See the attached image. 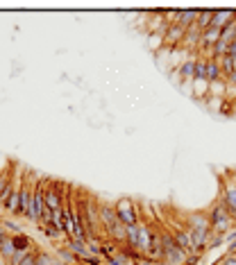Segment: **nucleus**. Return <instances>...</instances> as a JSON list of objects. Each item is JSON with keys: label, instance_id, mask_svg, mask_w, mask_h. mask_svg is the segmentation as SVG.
I'll return each mask as SVG.
<instances>
[{"label": "nucleus", "instance_id": "obj_1", "mask_svg": "<svg viewBox=\"0 0 236 265\" xmlns=\"http://www.w3.org/2000/svg\"><path fill=\"white\" fill-rule=\"evenodd\" d=\"M188 229V236H191L193 242V254H204L207 250V240L211 236V225H209V215L207 211H196V213H188L182 220Z\"/></svg>", "mask_w": 236, "mask_h": 265}, {"label": "nucleus", "instance_id": "obj_2", "mask_svg": "<svg viewBox=\"0 0 236 265\" xmlns=\"http://www.w3.org/2000/svg\"><path fill=\"white\" fill-rule=\"evenodd\" d=\"M207 215H209V225H211L213 234L227 236V234H232V231L236 229V222L232 218V213L225 209V204L220 202L218 197L213 200V204H211V209L207 211Z\"/></svg>", "mask_w": 236, "mask_h": 265}, {"label": "nucleus", "instance_id": "obj_3", "mask_svg": "<svg viewBox=\"0 0 236 265\" xmlns=\"http://www.w3.org/2000/svg\"><path fill=\"white\" fill-rule=\"evenodd\" d=\"M23 177H25V170L14 172L12 182L7 184L5 193L0 195V206L5 209V213H7V215H18V209H20V184H23Z\"/></svg>", "mask_w": 236, "mask_h": 265}, {"label": "nucleus", "instance_id": "obj_4", "mask_svg": "<svg viewBox=\"0 0 236 265\" xmlns=\"http://www.w3.org/2000/svg\"><path fill=\"white\" fill-rule=\"evenodd\" d=\"M34 184H36V179H32V172H25L23 184H20V209H18V215H20L23 220L34 222V225H36V218H34V204H32Z\"/></svg>", "mask_w": 236, "mask_h": 265}, {"label": "nucleus", "instance_id": "obj_5", "mask_svg": "<svg viewBox=\"0 0 236 265\" xmlns=\"http://www.w3.org/2000/svg\"><path fill=\"white\" fill-rule=\"evenodd\" d=\"M218 200L225 204V209L232 213V218L236 215V172L229 170L220 179V193H218Z\"/></svg>", "mask_w": 236, "mask_h": 265}, {"label": "nucleus", "instance_id": "obj_6", "mask_svg": "<svg viewBox=\"0 0 236 265\" xmlns=\"http://www.w3.org/2000/svg\"><path fill=\"white\" fill-rule=\"evenodd\" d=\"M114 209H116L118 220L123 222L125 227H134L141 222V213H139V209H136L132 197H120L118 202H114Z\"/></svg>", "mask_w": 236, "mask_h": 265}, {"label": "nucleus", "instance_id": "obj_7", "mask_svg": "<svg viewBox=\"0 0 236 265\" xmlns=\"http://www.w3.org/2000/svg\"><path fill=\"white\" fill-rule=\"evenodd\" d=\"M66 190L61 184H55V182H50V184H46V190H44V197H46V206H48L50 211H57V209H61L64 206V200H66Z\"/></svg>", "mask_w": 236, "mask_h": 265}, {"label": "nucleus", "instance_id": "obj_8", "mask_svg": "<svg viewBox=\"0 0 236 265\" xmlns=\"http://www.w3.org/2000/svg\"><path fill=\"white\" fill-rule=\"evenodd\" d=\"M168 231L175 238V242L182 247L186 254H193V242H191V236H188V229L184 222H175V225H168Z\"/></svg>", "mask_w": 236, "mask_h": 265}, {"label": "nucleus", "instance_id": "obj_9", "mask_svg": "<svg viewBox=\"0 0 236 265\" xmlns=\"http://www.w3.org/2000/svg\"><path fill=\"white\" fill-rule=\"evenodd\" d=\"M234 18H236V16H234V9H218V12H213L211 28L223 30V28H227V25L232 23Z\"/></svg>", "mask_w": 236, "mask_h": 265}, {"label": "nucleus", "instance_id": "obj_10", "mask_svg": "<svg viewBox=\"0 0 236 265\" xmlns=\"http://www.w3.org/2000/svg\"><path fill=\"white\" fill-rule=\"evenodd\" d=\"M198 20V9H177V25L188 30L191 25H196Z\"/></svg>", "mask_w": 236, "mask_h": 265}, {"label": "nucleus", "instance_id": "obj_11", "mask_svg": "<svg viewBox=\"0 0 236 265\" xmlns=\"http://www.w3.org/2000/svg\"><path fill=\"white\" fill-rule=\"evenodd\" d=\"M39 229H41V234L48 238V240L57 242V245H61V240H64V234H61V231L57 229L52 222H48V225H39Z\"/></svg>", "mask_w": 236, "mask_h": 265}, {"label": "nucleus", "instance_id": "obj_12", "mask_svg": "<svg viewBox=\"0 0 236 265\" xmlns=\"http://www.w3.org/2000/svg\"><path fill=\"white\" fill-rule=\"evenodd\" d=\"M55 258L59 263H64V265H73V263H80V258L75 256L71 250H66L64 245H57V252H55Z\"/></svg>", "mask_w": 236, "mask_h": 265}, {"label": "nucleus", "instance_id": "obj_13", "mask_svg": "<svg viewBox=\"0 0 236 265\" xmlns=\"http://www.w3.org/2000/svg\"><path fill=\"white\" fill-rule=\"evenodd\" d=\"M211 18H213V9H200V12H198L196 25L200 30H207V28H211Z\"/></svg>", "mask_w": 236, "mask_h": 265}, {"label": "nucleus", "instance_id": "obj_14", "mask_svg": "<svg viewBox=\"0 0 236 265\" xmlns=\"http://www.w3.org/2000/svg\"><path fill=\"white\" fill-rule=\"evenodd\" d=\"M207 79H209V82L223 79V73H220V66H218L216 59H207Z\"/></svg>", "mask_w": 236, "mask_h": 265}, {"label": "nucleus", "instance_id": "obj_15", "mask_svg": "<svg viewBox=\"0 0 236 265\" xmlns=\"http://www.w3.org/2000/svg\"><path fill=\"white\" fill-rule=\"evenodd\" d=\"M16 254V247H14V240H12V236H7L5 238V242H3V247H0V256L5 258V261L9 263V258Z\"/></svg>", "mask_w": 236, "mask_h": 265}, {"label": "nucleus", "instance_id": "obj_16", "mask_svg": "<svg viewBox=\"0 0 236 265\" xmlns=\"http://www.w3.org/2000/svg\"><path fill=\"white\" fill-rule=\"evenodd\" d=\"M12 177H14V166L9 163V166L5 168L3 172H0V195L5 193V188H7V184L12 182Z\"/></svg>", "mask_w": 236, "mask_h": 265}, {"label": "nucleus", "instance_id": "obj_17", "mask_svg": "<svg viewBox=\"0 0 236 265\" xmlns=\"http://www.w3.org/2000/svg\"><path fill=\"white\" fill-rule=\"evenodd\" d=\"M148 46H150V50L159 52L164 48V34H148Z\"/></svg>", "mask_w": 236, "mask_h": 265}, {"label": "nucleus", "instance_id": "obj_18", "mask_svg": "<svg viewBox=\"0 0 236 265\" xmlns=\"http://www.w3.org/2000/svg\"><path fill=\"white\" fill-rule=\"evenodd\" d=\"M34 265H57V258L52 256V254H48V252H39Z\"/></svg>", "mask_w": 236, "mask_h": 265}, {"label": "nucleus", "instance_id": "obj_19", "mask_svg": "<svg viewBox=\"0 0 236 265\" xmlns=\"http://www.w3.org/2000/svg\"><path fill=\"white\" fill-rule=\"evenodd\" d=\"M39 247H34V250H30L28 254H25V258L20 261V265H34L36 263V256H39Z\"/></svg>", "mask_w": 236, "mask_h": 265}, {"label": "nucleus", "instance_id": "obj_20", "mask_svg": "<svg viewBox=\"0 0 236 265\" xmlns=\"http://www.w3.org/2000/svg\"><path fill=\"white\" fill-rule=\"evenodd\" d=\"M0 225L5 227V231H7L9 236H14V234H20V227L16 225V222H12V220H3Z\"/></svg>", "mask_w": 236, "mask_h": 265}, {"label": "nucleus", "instance_id": "obj_21", "mask_svg": "<svg viewBox=\"0 0 236 265\" xmlns=\"http://www.w3.org/2000/svg\"><path fill=\"white\" fill-rule=\"evenodd\" d=\"M216 265H236V254H223V256H220V261L216 263Z\"/></svg>", "mask_w": 236, "mask_h": 265}, {"label": "nucleus", "instance_id": "obj_22", "mask_svg": "<svg viewBox=\"0 0 236 265\" xmlns=\"http://www.w3.org/2000/svg\"><path fill=\"white\" fill-rule=\"evenodd\" d=\"M225 82H227V86H234L236 89V73H232V75L225 79Z\"/></svg>", "mask_w": 236, "mask_h": 265}, {"label": "nucleus", "instance_id": "obj_23", "mask_svg": "<svg viewBox=\"0 0 236 265\" xmlns=\"http://www.w3.org/2000/svg\"><path fill=\"white\" fill-rule=\"evenodd\" d=\"M227 55H229V57H236V41L227 46Z\"/></svg>", "mask_w": 236, "mask_h": 265}, {"label": "nucleus", "instance_id": "obj_24", "mask_svg": "<svg viewBox=\"0 0 236 265\" xmlns=\"http://www.w3.org/2000/svg\"><path fill=\"white\" fill-rule=\"evenodd\" d=\"M0 265H9V263H7V261H5V258H3V256H0Z\"/></svg>", "mask_w": 236, "mask_h": 265}, {"label": "nucleus", "instance_id": "obj_25", "mask_svg": "<svg viewBox=\"0 0 236 265\" xmlns=\"http://www.w3.org/2000/svg\"><path fill=\"white\" fill-rule=\"evenodd\" d=\"M57 265H64V263H59V261H57Z\"/></svg>", "mask_w": 236, "mask_h": 265}, {"label": "nucleus", "instance_id": "obj_26", "mask_svg": "<svg viewBox=\"0 0 236 265\" xmlns=\"http://www.w3.org/2000/svg\"><path fill=\"white\" fill-rule=\"evenodd\" d=\"M73 265H82V263H73Z\"/></svg>", "mask_w": 236, "mask_h": 265}]
</instances>
